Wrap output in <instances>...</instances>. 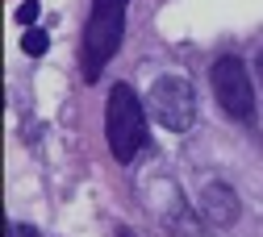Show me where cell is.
<instances>
[{
    "instance_id": "obj_1",
    "label": "cell",
    "mask_w": 263,
    "mask_h": 237,
    "mask_svg": "<svg viewBox=\"0 0 263 237\" xmlns=\"http://www.w3.org/2000/svg\"><path fill=\"white\" fill-rule=\"evenodd\" d=\"M105 142L121 166H129L134 154L146 146V109L129 83H117L105 100Z\"/></svg>"
},
{
    "instance_id": "obj_2",
    "label": "cell",
    "mask_w": 263,
    "mask_h": 237,
    "mask_svg": "<svg viewBox=\"0 0 263 237\" xmlns=\"http://www.w3.org/2000/svg\"><path fill=\"white\" fill-rule=\"evenodd\" d=\"M125 9H129V0H92L88 29H84V54H80V67H84L88 83L101 79L105 62L117 54L121 33H125Z\"/></svg>"
},
{
    "instance_id": "obj_3",
    "label": "cell",
    "mask_w": 263,
    "mask_h": 237,
    "mask_svg": "<svg viewBox=\"0 0 263 237\" xmlns=\"http://www.w3.org/2000/svg\"><path fill=\"white\" fill-rule=\"evenodd\" d=\"M146 113L151 121H159L163 129L184 133L196 121V92L188 83V75H159L146 92Z\"/></svg>"
},
{
    "instance_id": "obj_4",
    "label": "cell",
    "mask_w": 263,
    "mask_h": 237,
    "mask_svg": "<svg viewBox=\"0 0 263 237\" xmlns=\"http://www.w3.org/2000/svg\"><path fill=\"white\" fill-rule=\"evenodd\" d=\"M209 83H213V96H217V104H221L230 117L247 121V117L255 113L251 71H247V62H242L238 54H221V58L209 67Z\"/></svg>"
},
{
    "instance_id": "obj_5",
    "label": "cell",
    "mask_w": 263,
    "mask_h": 237,
    "mask_svg": "<svg viewBox=\"0 0 263 237\" xmlns=\"http://www.w3.org/2000/svg\"><path fill=\"white\" fill-rule=\"evenodd\" d=\"M201 217H205V225H213V229H230V225L242 217V204H238L234 187L221 183V179L205 183V187H201Z\"/></svg>"
},
{
    "instance_id": "obj_6",
    "label": "cell",
    "mask_w": 263,
    "mask_h": 237,
    "mask_svg": "<svg viewBox=\"0 0 263 237\" xmlns=\"http://www.w3.org/2000/svg\"><path fill=\"white\" fill-rule=\"evenodd\" d=\"M163 225H167V233H176V237H205V229L192 225V208L180 196H172V208L163 212Z\"/></svg>"
},
{
    "instance_id": "obj_7",
    "label": "cell",
    "mask_w": 263,
    "mask_h": 237,
    "mask_svg": "<svg viewBox=\"0 0 263 237\" xmlns=\"http://www.w3.org/2000/svg\"><path fill=\"white\" fill-rule=\"evenodd\" d=\"M46 50H50V33H46V29H38V25H29V29L21 33V54L42 58Z\"/></svg>"
},
{
    "instance_id": "obj_8",
    "label": "cell",
    "mask_w": 263,
    "mask_h": 237,
    "mask_svg": "<svg viewBox=\"0 0 263 237\" xmlns=\"http://www.w3.org/2000/svg\"><path fill=\"white\" fill-rule=\"evenodd\" d=\"M38 13H42V5H38V0H21V5H17V21H21L25 29L38 21Z\"/></svg>"
},
{
    "instance_id": "obj_9",
    "label": "cell",
    "mask_w": 263,
    "mask_h": 237,
    "mask_svg": "<svg viewBox=\"0 0 263 237\" xmlns=\"http://www.w3.org/2000/svg\"><path fill=\"white\" fill-rule=\"evenodd\" d=\"M9 237H42V233H38L34 225H17V221H13V225H9Z\"/></svg>"
},
{
    "instance_id": "obj_10",
    "label": "cell",
    "mask_w": 263,
    "mask_h": 237,
    "mask_svg": "<svg viewBox=\"0 0 263 237\" xmlns=\"http://www.w3.org/2000/svg\"><path fill=\"white\" fill-rule=\"evenodd\" d=\"M255 75H259V83H263V50L255 54Z\"/></svg>"
}]
</instances>
